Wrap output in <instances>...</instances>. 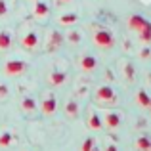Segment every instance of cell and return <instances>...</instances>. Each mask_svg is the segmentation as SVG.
<instances>
[{
    "mask_svg": "<svg viewBox=\"0 0 151 151\" xmlns=\"http://www.w3.org/2000/svg\"><path fill=\"white\" fill-rule=\"evenodd\" d=\"M40 107H42V113H44V115H54V113H55V109H58L55 98H54V96H48L44 101L40 103Z\"/></svg>",
    "mask_w": 151,
    "mask_h": 151,
    "instance_id": "5b68a950",
    "label": "cell"
},
{
    "mask_svg": "<svg viewBox=\"0 0 151 151\" xmlns=\"http://www.w3.org/2000/svg\"><path fill=\"white\" fill-rule=\"evenodd\" d=\"M21 107H23V111H35L37 109V101H35L33 98H25V100L21 101Z\"/></svg>",
    "mask_w": 151,
    "mask_h": 151,
    "instance_id": "ffe728a7",
    "label": "cell"
},
{
    "mask_svg": "<svg viewBox=\"0 0 151 151\" xmlns=\"http://www.w3.org/2000/svg\"><path fill=\"white\" fill-rule=\"evenodd\" d=\"M21 44H23V48H27V50H33L35 46L38 44V35L35 33V31H31V33H27L25 37H23Z\"/></svg>",
    "mask_w": 151,
    "mask_h": 151,
    "instance_id": "8992f818",
    "label": "cell"
},
{
    "mask_svg": "<svg viewBox=\"0 0 151 151\" xmlns=\"http://www.w3.org/2000/svg\"><path fill=\"white\" fill-rule=\"evenodd\" d=\"M96 100L101 103H115L117 101V94H115V90L111 86H101L96 92Z\"/></svg>",
    "mask_w": 151,
    "mask_h": 151,
    "instance_id": "3957f363",
    "label": "cell"
},
{
    "mask_svg": "<svg viewBox=\"0 0 151 151\" xmlns=\"http://www.w3.org/2000/svg\"><path fill=\"white\" fill-rule=\"evenodd\" d=\"M77 14H65V15H61L59 17V23L61 25H73V23H77Z\"/></svg>",
    "mask_w": 151,
    "mask_h": 151,
    "instance_id": "d6986e66",
    "label": "cell"
},
{
    "mask_svg": "<svg viewBox=\"0 0 151 151\" xmlns=\"http://www.w3.org/2000/svg\"><path fill=\"white\" fill-rule=\"evenodd\" d=\"M12 46V35L8 31H0V50H8Z\"/></svg>",
    "mask_w": 151,
    "mask_h": 151,
    "instance_id": "7c38bea8",
    "label": "cell"
},
{
    "mask_svg": "<svg viewBox=\"0 0 151 151\" xmlns=\"http://www.w3.org/2000/svg\"><path fill=\"white\" fill-rule=\"evenodd\" d=\"M81 67L84 71H94L98 67V61H96V58L94 55H84V58L81 59Z\"/></svg>",
    "mask_w": 151,
    "mask_h": 151,
    "instance_id": "52a82bcc",
    "label": "cell"
},
{
    "mask_svg": "<svg viewBox=\"0 0 151 151\" xmlns=\"http://www.w3.org/2000/svg\"><path fill=\"white\" fill-rule=\"evenodd\" d=\"M65 81H67V75L63 73V71H55V73L50 75V84L52 86H59V84H63Z\"/></svg>",
    "mask_w": 151,
    "mask_h": 151,
    "instance_id": "30bf717a",
    "label": "cell"
},
{
    "mask_svg": "<svg viewBox=\"0 0 151 151\" xmlns=\"http://www.w3.org/2000/svg\"><path fill=\"white\" fill-rule=\"evenodd\" d=\"M136 147L140 151H151V138L147 134H144V136H140L136 140Z\"/></svg>",
    "mask_w": 151,
    "mask_h": 151,
    "instance_id": "ba28073f",
    "label": "cell"
},
{
    "mask_svg": "<svg viewBox=\"0 0 151 151\" xmlns=\"http://www.w3.org/2000/svg\"><path fill=\"white\" fill-rule=\"evenodd\" d=\"M61 2H71V0H61Z\"/></svg>",
    "mask_w": 151,
    "mask_h": 151,
    "instance_id": "83f0119b",
    "label": "cell"
},
{
    "mask_svg": "<svg viewBox=\"0 0 151 151\" xmlns=\"http://www.w3.org/2000/svg\"><path fill=\"white\" fill-rule=\"evenodd\" d=\"M65 113L69 115L71 119H77V117H78V103H77V101H69V103L65 105Z\"/></svg>",
    "mask_w": 151,
    "mask_h": 151,
    "instance_id": "9a60e30c",
    "label": "cell"
},
{
    "mask_svg": "<svg viewBox=\"0 0 151 151\" xmlns=\"http://www.w3.org/2000/svg\"><path fill=\"white\" fill-rule=\"evenodd\" d=\"M105 122L109 128H117L119 124H121V115L119 113H107L105 115Z\"/></svg>",
    "mask_w": 151,
    "mask_h": 151,
    "instance_id": "8fae6325",
    "label": "cell"
},
{
    "mask_svg": "<svg viewBox=\"0 0 151 151\" xmlns=\"http://www.w3.org/2000/svg\"><path fill=\"white\" fill-rule=\"evenodd\" d=\"M8 12V6H6V0H0V17Z\"/></svg>",
    "mask_w": 151,
    "mask_h": 151,
    "instance_id": "cb8c5ba5",
    "label": "cell"
},
{
    "mask_svg": "<svg viewBox=\"0 0 151 151\" xmlns=\"http://www.w3.org/2000/svg\"><path fill=\"white\" fill-rule=\"evenodd\" d=\"M138 35H140V40H142V42H145V44H147V42H151V21H149Z\"/></svg>",
    "mask_w": 151,
    "mask_h": 151,
    "instance_id": "e0dca14e",
    "label": "cell"
},
{
    "mask_svg": "<svg viewBox=\"0 0 151 151\" xmlns=\"http://www.w3.org/2000/svg\"><path fill=\"white\" fill-rule=\"evenodd\" d=\"M90 151H98V149H96V147H94V149H90Z\"/></svg>",
    "mask_w": 151,
    "mask_h": 151,
    "instance_id": "f1b7e54d",
    "label": "cell"
},
{
    "mask_svg": "<svg viewBox=\"0 0 151 151\" xmlns=\"http://www.w3.org/2000/svg\"><path fill=\"white\" fill-rule=\"evenodd\" d=\"M105 151H117V147H115V145H107Z\"/></svg>",
    "mask_w": 151,
    "mask_h": 151,
    "instance_id": "4316f807",
    "label": "cell"
},
{
    "mask_svg": "<svg viewBox=\"0 0 151 151\" xmlns=\"http://www.w3.org/2000/svg\"><path fill=\"white\" fill-rule=\"evenodd\" d=\"M124 73H126V78H128V81H132V78H134V67H132V63H126V65H124Z\"/></svg>",
    "mask_w": 151,
    "mask_h": 151,
    "instance_id": "7402d4cb",
    "label": "cell"
},
{
    "mask_svg": "<svg viewBox=\"0 0 151 151\" xmlns=\"http://www.w3.org/2000/svg\"><path fill=\"white\" fill-rule=\"evenodd\" d=\"M138 103H140L142 107H149L151 109V98L145 90H140V92H138Z\"/></svg>",
    "mask_w": 151,
    "mask_h": 151,
    "instance_id": "4fadbf2b",
    "label": "cell"
},
{
    "mask_svg": "<svg viewBox=\"0 0 151 151\" xmlns=\"http://www.w3.org/2000/svg\"><path fill=\"white\" fill-rule=\"evenodd\" d=\"M94 42H96L100 48H111V46L115 44V38H113V35H111L109 31L100 29L96 35H94Z\"/></svg>",
    "mask_w": 151,
    "mask_h": 151,
    "instance_id": "6da1fadb",
    "label": "cell"
},
{
    "mask_svg": "<svg viewBox=\"0 0 151 151\" xmlns=\"http://www.w3.org/2000/svg\"><path fill=\"white\" fill-rule=\"evenodd\" d=\"M90 149H94V140L92 138H86L84 144H82V147H81V151H90Z\"/></svg>",
    "mask_w": 151,
    "mask_h": 151,
    "instance_id": "44dd1931",
    "label": "cell"
},
{
    "mask_svg": "<svg viewBox=\"0 0 151 151\" xmlns=\"http://www.w3.org/2000/svg\"><path fill=\"white\" fill-rule=\"evenodd\" d=\"M149 55H151V50H149V48H144V50L140 52V58H144V59L149 58Z\"/></svg>",
    "mask_w": 151,
    "mask_h": 151,
    "instance_id": "d4e9b609",
    "label": "cell"
},
{
    "mask_svg": "<svg viewBox=\"0 0 151 151\" xmlns=\"http://www.w3.org/2000/svg\"><path fill=\"white\" fill-rule=\"evenodd\" d=\"M63 42V35L59 33V31H54V33L50 35V44H48V50H55L59 48V44Z\"/></svg>",
    "mask_w": 151,
    "mask_h": 151,
    "instance_id": "9c48e42d",
    "label": "cell"
},
{
    "mask_svg": "<svg viewBox=\"0 0 151 151\" xmlns=\"http://www.w3.org/2000/svg\"><path fill=\"white\" fill-rule=\"evenodd\" d=\"M14 134H10V132H2L0 134V147H10L12 144H14Z\"/></svg>",
    "mask_w": 151,
    "mask_h": 151,
    "instance_id": "5bb4252c",
    "label": "cell"
},
{
    "mask_svg": "<svg viewBox=\"0 0 151 151\" xmlns=\"http://www.w3.org/2000/svg\"><path fill=\"white\" fill-rule=\"evenodd\" d=\"M4 96H8V86L0 84V98H4Z\"/></svg>",
    "mask_w": 151,
    "mask_h": 151,
    "instance_id": "484cf974",
    "label": "cell"
},
{
    "mask_svg": "<svg viewBox=\"0 0 151 151\" xmlns=\"http://www.w3.org/2000/svg\"><path fill=\"white\" fill-rule=\"evenodd\" d=\"M69 40L71 42H78L81 40V35H78L77 31H73V33H69Z\"/></svg>",
    "mask_w": 151,
    "mask_h": 151,
    "instance_id": "603a6c76",
    "label": "cell"
},
{
    "mask_svg": "<svg viewBox=\"0 0 151 151\" xmlns=\"http://www.w3.org/2000/svg\"><path fill=\"white\" fill-rule=\"evenodd\" d=\"M25 69H27V63L21 61V59H10V61L4 65V71H6V75H12V77L25 73Z\"/></svg>",
    "mask_w": 151,
    "mask_h": 151,
    "instance_id": "7a4b0ae2",
    "label": "cell"
},
{
    "mask_svg": "<svg viewBox=\"0 0 151 151\" xmlns=\"http://www.w3.org/2000/svg\"><path fill=\"white\" fill-rule=\"evenodd\" d=\"M147 19L144 17V15H138V14H134V15H130V19H128V27L132 31H138V33H140L142 29H144L145 25H147Z\"/></svg>",
    "mask_w": 151,
    "mask_h": 151,
    "instance_id": "277c9868",
    "label": "cell"
},
{
    "mask_svg": "<svg viewBox=\"0 0 151 151\" xmlns=\"http://www.w3.org/2000/svg\"><path fill=\"white\" fill-rule=\"evenodd\" d=\"M35 15H37V17H44V15H48V4H46V2H37V4H35Z\"/></svg>",
    "mask_w": 151,
    "mask_h": 151,
    "instance_id": "2e32d148",
    "label": "cell"
},
{
    "mask_svg": "<svg viewBox=\"0 0 151 151\" xmlns=\"http://www.w3.org/2000/svg\"><path fill=\"white\" fill-rule=\"evenodd\" d=\"M88 126L92 130H101V126H103L101 124V119L98 117L96 113H92V115H90V119H88Z\"/></svg>",
    "mask_w": 151,
    "mask_h": 151,
    "instance_id": "ac0fdd59",
    "label": "cell"
}]
</instances>
